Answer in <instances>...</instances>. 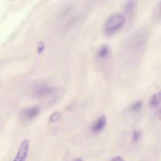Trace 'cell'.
<instances>
[{
	"instance_id": "10",
	"label": "cell",
	"mask_w": 161,
	"mask_h": 161,
	"mask_svg": "<svg viewBox=\"0 0 161 161\" xmlns=\"http://www.w3.org/2000/svg\"><path fill=\"white\" fill-rule=\"evenodd\" d=\"M143 102L141 101H138L132 105L131 109L132 110L137 111L139 110L142 107Z\"/></svg>"
},
{
	"instance_id": "2",
	"label": "cell",
	"mask_w": 161,
	"mask_h": 161,
	"mask_svg": "<svg viewBox=\"0 0 161 161\" xmlns=\"http://www.w3.org/2000/svg\"><path fill=\"white\" fill-rule=\"evenodd\" d=\"M29 147V142L27 140H24L22 142L18 152L14 161H24L27 155Z\"/></svg>"
},
{
	"instance_id": "8",
	"label": "cell",
	"mask_w": 161,
	"mask_h": 161,
	"mask_svg": "<svg viewBox=\"0 0 161 161\" xmlns=\"http://www.w3.org/2000/svg\"><path fill=\"white\" fill-rule=\"evenodd\" d=\"M161 101V90L154 94L152 97L150 103L153 106L157 105Z\"/></svg>"
},
{
	"instance_id": "16",
	"label": "cell",
	"mask_w": 161,
	"mask_h": 161,
	"mask_svg": "<svg viewBox=\"0 0 161 161\" xmlns=\"http://www.w3.org/2000/svg\"><path fill=\"white\" fill-rule=\"evenodd\" d=\"M160 112L161 113V109H160Z\"/></svg>"
},
{
	"instance_id": "12",
	"label": "cell",
	"mask_w": 161,
	"mask_h": 161,
	"mask_svg": "<svg viewBox=\"0 0 161 161\" xmlns=\"http://www.w3.org/2000/svg\"><path fill=\"white\" fill-rule=\"evenodd\" d=\"M44 44L42 42H40L38 47V51L41 53L42 51L44 48Z\"/></svg>"
},
{
	"instance_id": "11",
	"label": "cell",
	"mask_w": 161,
	"mask_h": 161,
	"mask_svg": "<svg viewBox=\"0 0 161 161\" xmlns=\"http://www.w3.org/2000/svg\"><path fill=\"white\" fill-rule=\"evenodd\" d=\"M142 134L141 131L138 130H135L133 133V140L134 142H136L140 138Z\"/></svg>"
},
{
	"instance_id": "15",
	"label": "cell",
	"mask_w": 161,
	"mask_h": 161,
	"mask_svg": "<svg viewBox=\"0 0 161 161\" xmlns=\"http://www.w3.org/2000/svg\"><path fill=\"white\" fill-rule=\"evenodd\" d=\"M160 8H161V5H160Z\"/></svg>"
},
{
	"instance_id": "7",
	"label": "cell",
	"mask_w": 161,
	"mask_h": 161,
	"mask_svg": "<svg viewBox=\"0 0 161 161\" xmlns=\"http://www.w3.org/2000/svg\"><path fill=\"white\" fill-rule=\"evenodd\" d=\"M109 52V48L108 46L106 45L103 46L98 50L97 56L101 58H105L108 55Z\"/></svg>"
},
{
	"instance_id": "14",
	"label": "cell",
	"mask_w": 161,
	"mask_h": 161,
	"mask_svg": "<svg viewBox=\"0 0 161 161\" xmlns=\"http://www.w3.org/2000/svg\"><path fill=\"white\" fill-rule=\"evenodd\" d=\"M82 160L81 159V158H77L75 160V161H81Z\"/></svg>"
},
{
	"instance_id": "4",
	"label": "cell",
	"mask_w": 161,
	"mask_h": 161,
	"mask_svg": "<svg viewBox=\"0 0 161 161\" xmlns=\"http://www.w3.org/2000/svg\"><path fill=\"white\" fill-rule=\"evenodd\" d=\"M39 111V108L36 106L25 110L24 114L27 119L31 120L35 118L38 115Z\"/></svg>"
},
{
	"instance_id": "6",
	"label": "cell",
	"mask_w": 161,
	"mask_h": 161,
	"mask_svg": "<svg viewBox=\"0 0 161 161\" xmlns=\"http://www.w3.org/2000/svg\"><path fill=\"white\" fill-rule=\"evenodd\" d=\"M135 4L134 0H126L123 4L122 9L126 13H130L133 10Z\"/></svg>"
},
{
	"instance_id": "1",
	"label": "cell",
	"mask_w": 161,
	"mask_h": 161,
	"mask_svg": "<svg viewBox=\"0 0 161 161\" xmlns=\"http://www.w3.org/2000/svg\"><path fill=\"white\" fill-rule=\"evenodd\" d=\"M125 22V17L123 14L116 13L112 14L105 23L104 28L105 34L108 36L114 34L122 27Z\"/></svg>"
},
{
	"instance_id": "13",
	"label": "cell",
	"mask_w": 161,
	"mask_h": 161,
	"mask_svg": "<svg viewBox=\"0 0 161 161\" xmlns=\"http://www.w3.org/2000/svg\"><path fill=\"white\" fill-rule=\"evenodd\" d=\"M123 160L122 158L120 156L117 157L113 158V159L112 160V161H123Z\"/></svg>"
},
{
	"instance_id": "9",
	"label": "cell",
	"mask_w": 161,
	"mask_h": 161,
	"mask_svg": "<svg viewBox=\"0 0 161 161\" xmlns=\"http://www.w3.org/2000/svg\"><path fill=\"white\" fill-rule=\"evenodd\" d=\"M61 114L58 112L53 113L50 116L49 121L50 122L54 123L58 121L60 119Z\"/></svg>"
},
{
	"instance_id": "3",
	"label": "cell",
	"mask_w": 161,
	"mask_h": 161,
	"mask_svg": "<svg viewBox=\"0 0 161 161\" xmlns=\"http://www.w3.org/2000/svg\"><path fill=\"white\" fill-rule=\"evenodd\" d=\"M106 122V117L105 114L102 115L93 125L92 127L93 130L97 132L102 130L105 126Z\"/></svg>"
},
{
	"instance_id": "5",
	"label": "cell",
	"mask_w": 161,
	"mask_h": 161,
	"mask_svg": "<svg viewBox=\"0 0 161 161\" xmlns=\"http://www.w3.org/2000/svg\"><path fill=\"white\" fill-rule=\"evenodd\" d=\"M55 89L53 87H44L36 91L35 95L38 97H42L53 93Z\"/></svg>"
},
{
	"instance_id": "17",
	"label": "cell",
	"mask_w": 161,
	"mask_h": 161,
	"mask_svg": "<svg viewBox=\"0 0 161 161\" xmlns=\"http://www.w3.org/2000/svg\"><path fill=\"white\" fill-rule=\"evenodd\" d=\"M10 1H13V0H10Z\"/></svg>"
}]
</instances>
